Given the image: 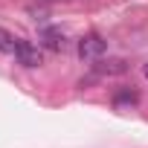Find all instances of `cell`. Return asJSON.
<instances>
[{"label":"cell","instance_id":"cell-1","mask_svg":"<svg viewBox=\"0 0 148 148\" xmlns=\"http://www.w3.org/2000/svg\"><path fill=\"white\" fill-rule=\"evenodd\" d=\"M105 49H108V41H105L102 35H84V38L79 41V55H82L84 61H96V58H102Z\"/></svg>","mask_w":148,"mask_h":148},{"label":"cell","instance_id":"cell-2","mask_svg":"<svg viewBox=\"0 0 148 148\" xmlns=\"http://www.w3.org/2000/svg\"><path fill=\"white\" fill-rule=\"evenodd\" d=\"M15 55H18V61H21L23 67H41V61H44L41 49H38L32 41H18V49H15Z\"/></svg>","mask_w":148,"mask_h":148},{"label":"cell","instance_id":"cell-3","mask_svg":"<svg viewBox=\"0 0 148 148\" xmlns=\"http://www.w3.org/2000/svg\"><path fill=\"white\" fill-rule=\"evenodd\" d=\"M41 38H44V47H47V49H52V52H61V49H64V44H67V41H64V35H61L58 29H52V26H47V29L41 32Z\"/></svg>","mask_w":148,"mask_h":148},{"label":"cell","instance_id":"cell-4","mask_svg":"<svg viewBox=\"0 0 148 148\" xmlns=\"http://www.w3.org/2000/svg\"><path fill=\"white\" fill-rule=\"evenodd\" d=\"M15 49H18V38H15L9 29L0 26V52H6V55H9V52H15Z\"/></svg>","mask_w":148,"mask_h":148},{"label":"cell","instance_id":"cell-5","mask_svg":"<svg viewBox=\"0 0 148 148\" xmlns=\"http://www.w3.org/2000/svg\"><path fill=\"white\" fill-rule=\"evenodd\" d=\"M136 102V93L134 90H122V93H116V105H134Z\"/></svg>","mask_w":148,"mask_h":148},{"label":"cell","instance_id":"cell-6","mask_svg":"<svg viewBox=\"0 0 148 148\" xmlns=\"http://www.w3.org/2000/svg\"><path fill=\"white\" fill-rule=\"evenodd\" d=\"M99 70H102V73H122V70H125V64H122V61H108V64H105V67H99Z\"/></svg>","mask_w":148,"mask_h":148},{"label":"cell","instance_id":"cell-7","mask_svg":"<svg viewBox=\"0 0 148 148\" xmlns=\"http://www.w3.org/2000/svg\"><path fill=\"white\" fill-rule=\"evenodd\" d=\"M145 79H148V64H145Z\"/></svg>","mask_w":148,"mask_h":148}]
</instances>
